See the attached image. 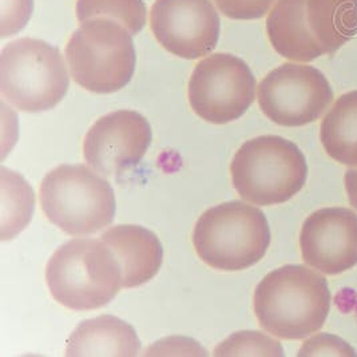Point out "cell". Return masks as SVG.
Returning a JSON list of instances; mask_svg holds the SVG:
<instances>
[{
  "label": "cell",
  "instance_id": "cell-1",
  "mask_svg": "<svg viewBox=\"0 0 357 357\" xmlns=\"http://www.w3.org/2000/svg\"><path fill=\"white\" fill-rule=\"evenodd\" d=\"M253 307L264 331L282 340H303L323 328L331 291L326 278L313 269L285 265L261 280Z\"/></svg>",
  "mask_w": 357,
  "mask_h": 357
},
{
  "label": "cell",
  "instance_id": "cell-2",
  "mask_svg": "<svg viewBox=\"0 0 357 357\" xmlns=\"http://www.w3.org/2000/svg\"><path fill=\"white\" fill-rule=\"evenodd\" d=\"M46 282L52 298L73 310L107 305L123 288L122 268L102 240L78 238L62 245L50 259Z\"/></svg>",
  "mask_w": 357,
  "mask_h": 357
},
{
  "label": "cell",
  "instance_id": "cell-3",
  "mask_svg": "<svg viewBox=\"0 0 357 357\" xmlns=\"http://www.w3.org/2000/svg\"><path fill=\"white\" fill-rule=\"evenodd\" d=\"M193 244L198 257L213 269L244 271L265 256L271 229L259 208L230 201L213 206L198 218Z\"/></svg>",
  "mask_w": 357,
  "mask_h": 357
},
{
  "label": "cell",
  "instance_id": "cell-4",
  "mask_svg": "<svg viewBox=\"0 0 357 357\" xmlns=\"http://www.w3.org/2000/svg\"><path fill=\"white\" fill-rule=\"evenodd\" d=\"M233 188L238 195L259 206L289 201L305 185L308 165L303 151L278 135L246 141L230 163Z\"/></svg>",
  "mask_w": 357,
  "mask_h": 357
},
{
  "label": "cell",
  "instance_id": "cell-5",
  "mask_svg": "<svg viewBox=\"0 0 357 357\" xmlns=\"http://www.w3.org/2000/svg\"><path fill=\"white\" fill-rule=\"evenodd\" d=\"M40 206L51 224L70 236H90L112 225V185L84 165H61L40 185Z\"/></svg>",
  "mask_w": 357,
  "mask_h": 357
},
{
  "label": "cell",
  "instance_id": "cell-6",
  "mask_svg": "<svg viewBox=\"0 0 357 357\" xmlns=\"http://www.w3.org/2000/svg\"><path fill=\"white\" fill-rule=\"evenodd\" d=\"M73 79L96 94H112L129 84L135 71V49L131 33L109 17L81 23L66 47Z\"/></svg>",
  "mask_w": 357,
  "mask_h": 357
},
{
  "label": "cell",
  "instance_id": "cell-7",
  "mask_svg": "<svg viewBox=\"0 0 357 357\" xmlns=\"http://www.w3.org/2000/svg\"><path fill=\"white\" fill-rule=\"evenodd\" d=\"M68 86L65 59L59 50L47 42L22 38L1 50V97L17 110H51L66 97Z\"/></svg>",
  "mask_w": 357,
  "mask_h": 357
},
{
  "label": "cell",
  "instance_id": "cell-8",
  "mask_svg": "<svg viewBox=\"0 0 357 357\" xmlns=\"http://www.w3.org/2000/svg\"><path fill=\"white\" fill-rule=\"evenodd\" d=\"M188 96L199 118L225 125L241 118L252 106L256 79L243 59L231 54H213L195 66Z\"/></svg>",
  "mask_w": 357,
  "mask_h": 357
},
{
  "label": "cell",
  "instance_id": "cell-9",
  "mask_svg": "<svg viewBox=\"0 0 357 357\" xmlns=\"http://www.w3.org/2000/svg\"><path fill=\"white\" fill-rule=\"evenodd\" d=\"M332 100L333 91L329 82L313 66L281 65L259 86L262 113L284 128H300L317 121Z\"/></svg>",
  "mask_w": 357,
  "mask_h": 357
},
{
  "label": "cell",
  "instance_id": "cell-10",
  "mask_svg": "<svg viewBox=\"0 0 357 357\" xmlns=\"http://www.w3.org/2000/svg\"><path fill=\"white\" fill-rule=\"evenodd\" d=\"M151 30L163 49L183 59H198L215 49L220 17L211 0H155Z\"/></svg>",
  "mask_w": 357,
  "mask_h": 357
},
{
  "label": "cell",
  "instance_id": "cell-11",
  "mask_svg": "<svg viewBox=\"0 0 357 357\" xmlns=\"http://www.w3.org/2000/svg\"><path fill=\"white\" fill-rule=\"evenodd\" d=\"M151 138V126L142 114L118 110L103 115L90 128L83 158L102 177H114L142 161Z\"/></svg>",
  "mask_w": 357,
  "mask_h": 357
},
{
  "label": "cell",
  "instance_id": "cell-12",
  "mask_svg": "<svg viewBox=\"0 0 357 357\" xmlns=\"http://www.w3.org/2000/svg\"><path fill=\"white\" fill-rule=\"evenodd\" d=\"M301 255L310 268L329 276L357 265V214L325 208L305 220L300 234Z\"/></svg>",
  "mask_w": 357,
  "mask_h": 357
},
{
  "label": "cell",
  "instance_id": "cell-13",
  "mask_svg": "<svg viewBox=\"0 0 357 357\" xmlns=\"http://www.w3.org/2000/svg\"><path fill=\"white\" fill-rule=\"evenodd\" d=\"M100 240L113 249L121 264L125 289L141 287L160 272L162 244L146 227L118 225L102 233Z\"/></svg>",
  "mask_w": 357,
  "mask_h": 357
},
{
  "label": "cell",
  "instance_id": "cell-14",
  "mask_svg": "<svg viewBox=\"0 0 357 357\" xmlns=\"http://www.w3.org/2000/svg\"><path fill=\"white\" fill-rule=\"evenodd\" d=\"M141 341L126 321L99 316L77 326L67 340L66 356H138Z\"/></svg>",
  "mask_w": 357,
  "mask_h": 357
},
{
  "label": "cell",
  "instance_id": "cell-15",
  "mask_svg": "<svg viewBox=\"0 0 357 357\" xmlns=\"http://www.w3.org/2000/svg\"><path fill=\"white\" fill-rule=\"evenodd\" d=\"M307 0H277L266 20L268 38L281 56L293 62H312L323 55L305 22Z\"/></svg>",
  "mask_w": 357,
  "mask_h": 357
},
{
  "label": "cell",
  "instance_id": "cell-16",
  "mask_svg": "<svg viewBox=\"0 0 357 357\" xmlns=\"http://www.w3.org/2000/svg\"><path fill=\"white\" fill-rule=\"evenodd\" d=\"M305 22L323 55H332L357 33V0H307Z\"/></svg>",
  "mask_w": 357,
  "mask_h": 357
},
{
  "label": "cell",
  "instance_id": "cell-17",
  "mask_svg": "<svg viewBox=\"0 0 357 357\" xmlns=\"http://www.w3.org/2000/svg\"><path fill=\"white\" fill-rule=\"evenodd\" d=\"M320 139L331 158L357 166V90L341 96L331 107L321 122Z\"/></svg>",
  "mask_w": 357,
  "mask_h": 357
},
{
  "label": "cell",
  "instance_id": "cell-18",
  "mask_svg": "<svg viewBox=\"0 0 357 357\" xmlns=\"http://www.w3.org/2000/svg\"><path fill=\"white\" fill-rule=\"evenodd\" d=\"M1 241L13 240L31 221L35 197L27 181L1 166Z\"/></svg>",
  "mask_w": 357,
  "mask_h": 357
},
{
  "label": "cell",
  "instance_id": "cell-19",
  "mask_svg": "<svg viewBox=\"0 0 357 357\" xmlns=\"http://www.w3.org/2000/svg\"><path fill=\"white\" fill-rule=\"evenodd\" d=\"M77 17L83 23L94 17H109L121 23L131 35H137L146 23L144 0H78Z\"/></svg>",
  "mask_w": 357,
  "mask_h": 357
},
{
  "label": "cell",
  "instance_id": "cell-20",
  "mask_svg": "<svg viewBox=\"0 0 357 357\" xmlns=\"http://www.w3.org/2000/svg\"><path fill=\"white\" fill-rule=\"evenodd\" d=\"M214 356H284L278 341L255 331L233 333L215 349Z\"/></svg>",
  "mask_w": 357,
  "mask_h": 357
},
{
  "label": "cell",
  "instance_id": "cell-21",
  "mask_svg": "<svg viewBox=\"0 0 357 357\" xmlns=\"http://www.w3.org/2000/svg\"><path fill=\"white\" fill-rule=\"evenodd\" d=\"M297 356H357L356 351L345 341L328 333H320L305 341Z\"/></svg>",
  "mask_w": 357,
  "mask_h": 357
},
{
  "label": "cell",
  "instance_id": "cell-22",
  "mask_svg": "<svg viewBox=\"0 0 357 357\" xmlns=\"http://www.w3.org/2000/svg\"><path fill=\"white\" fill-rule=\"evenodd\" d=\"M277 0H214L217 8L230 19H260L271 11Z\"/></svg>",
  "mask_w": 357,
  "mask_h": 357
},
{
  "label": "cell",
  "instance_id": "cell-23",
  "mask_svg": "<svg viewBox=\"0 0 357 357\" xmlns=\"http://www.w3.org/2000/svg\"><path fill=\"white\" fill-rule=\"evenodd\" d=\"M145 356H206L208 352L197 341L185 337H169L149 347Z\"/></svg>",
  "mask_w": 357,
  "mask_h": 357
},
{
  "label": "cell",
  "instance_id": "cell-24",
  "mask_svg": "<svg viewBox=\"0 0 357 357\" xmlns=\"http://www.w3.org/2000/svg\"><path fill=\"white\" fill-rule=\"evenodd\" d=\"M33 0H13V3L1 4V20H3V33L1 36L17 33L20 30L31 13Z\"/></svg>",
  "mask_w": 357,
  "mask_h": 357
},
{
  "label": "cell",
  "instance_id": "cell-25",
  "mask_svg": "<svg viewBox=\"0 0 357 357\" xmlns=\"http://www.w3.org/2000/svg\"><path fill=\"white\" fill-rule=\"evenodd\" d=\"M344 181L349 204L357 211V166L347 170Z\"/></svg>",
  "mask_w": 357,
  "mask_h": 357
}]
</instances>
